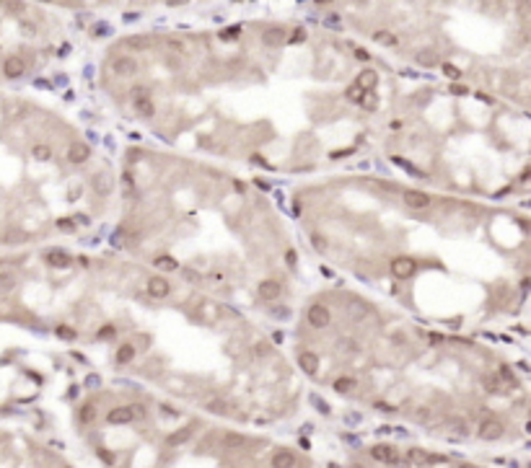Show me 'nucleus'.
Here are the masks:
<instances>
[{
  "label": "nucleus",
  "mask_w": 531,
  "mask_h": 468,
  "mask_svg": "<svg viewBox=\"0 0 531 468\" xmlns=\"http://www.w3.org/2000/svg\"><path fill=\"white\" fill-rule=\"evenodd\" d=\"M355 57H358L360 62H368V60H371V55H368L365 50H360V47H355Z\"/></svg>",
  "instance_id": "a19ab883"
},
{
  "label": "nucleus",
  "mask_w": 531,
  "mask_h": 468,
  "mask_svg": "<svg viewBox=\"0 0 531 468\" xmlns=\"http://www.w3.org/2000/svg\"><path fill=\"white\" fill-rule=\"evenodd\" d=\"M153 266H158L161 272H176L179 269V261L171 259V256H156L153 259Z\"/></svg>",
  "instance_id": "4be33fe9"
},
{
  "label": "nucleus",
  "mask_w": 531,
  "mask_h": 468,
  "mask_svg": "<svg viewBox=\"0 0 531 468\" xmlns=\"http://www.w3.org/2000/svg\"><path fill=\"white\" fill-rule=\"evenodd\" d=\"M31 155H34L36 161L47 163V161L52 158V148H50L47 143H34V148H31Z\"/></svg>",
  "instance_id": "412c9836"
},
{
  "label": "nucleus",
  "mask_w": 531,
  "mask_h": 468,
  "mask_svg": "<svg viewBox=\"0 0 531 468\" xmlns=\"http://www.w3.org/2000/svg\"><path fill=\"white\" fill-rule=\"evenodd\" d=\"M267 349H270L267 344H257V347H254V354H257V357H267V354H270Z\"/></svg>",
  "instance_id": "58836bf2"
},
{
  "label": "nucleus",
  "mask_w": 531,
  "mask_h": 468,
  "mask_svg": "<svg viewBox=\"0 0 531 468\" xmlns=\"http://www.w3.org/2000/svg\"><path fill=\"white\" fill-rule=\"evenodd\" d=\"M205 409H208L210 414H220V416H231V414H236V406L231 404V401H226V398H210L208 404H205Z\"/></svg>",
  "instance_id": "9b49d317"
},
{
  "label": "nucleus",
  "mask_w": 531,
  "mask_h": 468,
  "mask_svg": "<svg viewBox=\"0 0 531 468\" xmlns=\"http://www.w3.org/2000/svg\"><path fill=\"white\" fill-rule=\"evenodd\" d=\"M376 83H379V75H376L373 70H363V73L358 75V85L363 88V91H373Z\"/></svg>",
  "instance_id": "aec40b11"
},
{
  "label": "nucleus",
  "mask_w": 531,
  "mask_h": 468,
  "mask_svg": "<svg viewBox=\"0 0 531 468\" xmlns=\"http://www.w3.org/2000/svg\"><path fill=\"white\" fill-rule=\"evenodd\" d=\"M417 62H420V65H435V57H433L430 52H420V55H417Z\"/></svg>",
  "instance_id": "c9c22d12"
},
{
  "label": "nucleus",
  "mask_w": 531,
  "mask_h": 468,
  "mask_svg": "<svg viewBox=\"0 0 531 468\" xmlns=\"http://www.w3.org/2000/svg\"><path fill=\"white\" fill-rule=\"evenodd\" d=\"M44 259H47L50 266H57V269H68V266L73 264V259L65 254V251H47V256H44Z\"/></svg>",
  "instance_id": "f3484780"
},
{
  "label": "nucleus",
  "mask_w": 531,
  "mask_h": 468,
  "mask_svg": "<svg viewBox=\"0 0 531 468\" xmlns=\"http://www.w3.org/2000/svg\"><path fill=\"white\" fill-rule=\"evenodd\" d=\"M394 163L399 166V168H404V171H410L412 176H423V171H417L415 166H410V161H404V158H394Z\"/></svg>",
  "instance_id": "2f4dec72"
},
{
  "label": "nucleus",
  "mask_w": 531,
  "mask_h": 468,
  "mask_svg": "<svg viewBox=\"0 0 531 468\" xmlns=\"http://www.w3.org/2000/svg\"><path fill=\"white\" fill-rule=\"evenodd\" d=\"M360 104H363V106H368V109L373 111L376 106H379V99H376V93H373V91H365V93H363V99H360Z\"/></svg>",
  "instance_id": "7c9ffc66"
},
{
  "label": "nucleus",
  "mask_w": 531,
  "mask_h": 468,
  "mask_svg": "<svg viewBox=\"0 0 531 468\" xmlns=\"http://www.w3.org/2000/svg\"><path fill=\"white\" fill-rule=\"evenodd\" d=\"M148 295L150 298H156V300H164V298H169L171 295V282L166 279V277H150L148 279Z\"/></svg>",
  "instance_id": "20e7f679"
},
{
  "label": "nucleus",
  "mask_w": 531,
  "mask_h": 468,
  "mask_svg": "<svg viewBox=\"0 0 531 468\" xmlns=\"http://www.w3.org/2000/svg\"><path fill=\"white\" fill-rule=\"evenodd\" d=\"M57 228H60L62 233H75V220H70V217H60V220H57Z\"/></svg>",
  "instance_id": "c756f323"
},
{
  "label": "nucleus",
  "mask_w": 531,
  "mask_h": 468,
  "mask_svg": "<svg viewBox=\"0 0 531 468\" xmlns=\"http://www.w3.org/2000/svg\"><path fill=\"white\" fill-rule=\"evenodd\" d=\"M363 93H365V91H363V88H360L358 83H352V85L347 88V91H345V96H347L350 101H355V104H360V99H363Z\"/></svg>",
  "instance_id": "bb28decb"
},
{
  "label": "nucleus",
  "mask_w": 531,
  "mask_h": 468,
  "mask_svg": "<svg viewBox=\"0 0 531 468\" xmlns=\"http://www.w3.org/2000/svg\"><path fill=\"white\" fill-rule=\"evenodd\" d=\"M272 468H296V453L291 450H277L272 455Z\"/></svg>",
  "instance_id": "2eb2a0df"
},
{
  "label": "nucleus",
  "mask_w": 531,
  "mask_h": 468,
  "mask_svg": "<svg viewBox=\"0 0 531 468\" xmlns=\"http://www.w3.org/2000/svg\"><path fill=\"white\" fill-rule=\"evenodd\" d=\"M373 41L386 44V47H394V44H396V36H394L391 31H376V34H373Z\"/></svg>",
  "instance_id": "a878e982"
},
{
  "label": "nucleus",
  "mask_w": 531,
  "mask_h": 468,
  "mask_svg": "<svg viewBox=\"0 0 531 468\" xmlns=\"http://www.w3.org/2000/svg\"><path fill=\"white\" fill-rule=\"evenodd\" d=\"M451 93H459V96H461V93H469V88H467V85H459V83H454V85H451Z\"/></svg>",
  "instance_id": "ea45409f"
},
{
  "label": "nucleus",
  "mask_w": 531,
  "mask_h": 468,
  "mask_svg": "<svg viewBox=\"0 0 531 468\" xmlns=\"http://www.w3.org/2000/svg\"><path fill=\"white\" fill-rule=\"evenodd\" d=\"M415 269H417V264H415V259H410V256H396V259L391 261V274H394L396 279H410V277L415 274Z\"/></svg>",
  "instance_id": "f03ea898"
},
{
  "label": "nucleus",
  "mask_w": 531,
  "mask_h": 468,
  "mask_svg": "<svg viewBox=\"0 0 531 468\" xmlns=\"http://www.w3.org/2000/svg\"><path fill=\"white\" fill-rule=\"evenodd\" d=\"M257 293H259L262 300L272 303V300H277V298L282 295V287H280V282H275V279H264V282H259Z\"/></svg>",
  "instance_id": "6e6552de"
},
{
  "label": "nucleus",
  "mask_w": 531,
  "mask_h": 468,
  "mask_svg": "<svg viewBox=\"0 0 531 468\" xmlns=\"http://www.w3.org/2000/svg\"><path fill=\"white\" fill-rule=\"evenodd\" d=\"M135 354H138V349L132 347V344H122L117 349V354H114V362L117 365H130L132 360H135Z\"/></svg>",
  "instance_id": "a211bd4d"
},
{
  "label": "nucleus",
  "mask_w": 531,
  "mask_h": 468,
  "mask_svg": "<svg viewBox=\"0 0 531 468\" xmlns=\"http://www.w3.org/2000/svg\"><path fill=\"white\" fill-rule=\"evenodd\" d=\"M192 437V427H184V430H176L166 437V445H171V448H176V445H184L187 440Z\"/></svg>",
  "instance_id": "6ab92c4d"
},
{
  "label": "nucleus",
  "mask_w": 531,
  "mask_h": 468,
  "mask_svg": "<svg viewBox=\"0 0 531 468\" xmlns=\"http://www.w3.org/2000/svg\"><path fill=\"white\" fill-rule=\"evenodd\" d=\"M106 419L112 422V425H130V422L135 419V414H132V406H117V409L109 411Z\"/></svg>",
  "instance_id": "4468645a"
},
{
  "label": "nucleus",
  "mask_w": 531,
  "mask_h": 468,
  "mask_svg": "<svg viewBox=\"0 0 531 468\" xmlns=\"http://www.w3.org/2000/svg\"><path fill=\"white\" fill-rule=\"evenodd\" d=\"M459 468H477V465H469V463H464V465H459Z\"/></svg>",
  "instance_id": "c03bdc74"
},
{
  "label": "nucleus",
  "mask_w": 531,
  "mask_h": 468,
  "mask_svg": "<svg viewBox=\"0 0 531 468\" xmlns=\"http://www.w3.org/2000/svg\"><path fill=\"white\" fill-rule=\"evenodd\" d=\"M404 205L412 207V210H425L430 205V197L425 192H420V189H407L404 192Z\"/></svg>",
  "instance_id": "1a4fd4ad"
},
{
  "label": "nucleus",
  "mask_w": 531,
  "mask_h": 468,
  "mask_svg": "<svg viewBox=\"0 0 531 468\" xmlns=\"http://www.w3.org/2000/svg\"><path fill=\"white\" fill-rule=\"evenodd\" d=\"M503 432H505V427H503V422H498V419H484L479 425V437L482 440H500Z\"/></svg>",
  "instance_id": "39448f33"
},
{
  "label": "nucleus",
  "mask_w": 531,
  "mask_h": 468,
  "mask_svg": "<svg viewBox=\"0 0 531 468\" xmlns=\"http://www.w3.org/2000/svg\"><path fill=\"white\" fill-rule=\"evenodd\" d=\"M298 365L308 372V375H316V370H319V357L314 352H301L298 354Z\"/></svg>",
  "instance_id": "dca6fc26"
},
{
  "label": "nucleus",
  "mask_w": 531,
  "mask_h": 468,
  "mask_svg": "<svg viewBox=\"0 0 531 468\" xmlns=\"http://www.w3.org/2000/svg\"><path fill=\"white\" fill-rule=\"evenodd\" d=\"M94 416H96V406H94V404H86V406L80 409V414H78V419L83 422V425H86V422H91Z\"/></svg>",
  "instance_id": "c85d7f7f"
},
{
  "label": "nucleus",
  "mask_w": 531,
  "mask_h": 468,
  "mask_svg": "<svg viewBox=\"0 0 531 468\" xmlns=\"http://www.w3.org/2000/svg\"><path fill=\"white\" fill-rule=\"evenodd\" d=\"M355 378H350V375H342V378H337L335 381V391L337 393H350V391H355Z\"/></svg>",
  "instance_id": "b1692460"
},
{
  "label": "nucleus",
  "mask_w": 531,
  "mask_h": 468,
  "mask_svg": "<svg viewBox=\"0 0 531 468\" xmlns=\"http://www.w3.org/2000/svg\"><path fill=\"white\" fill-rule=\"evenodd\" d=\"M114 331H117L114 326H104V329L99 331V339H109V337H114Z\"/></svg>",
  "instance_id": "4c0bfd02"
},
{
  "label": "nucleus",
  "mask_w": 531,
  "mask_h": 468,
  "mask_svg": "<svg viewBox=\"0 0 531 468\" xmlns=\"http://www.w3.org/2000/svg\"><path fill=\"white\" fill-rule=\"evenodd\" d=\"M306 318H308V323H311L314 329H324V326H329V308H324V305H311L308 308V313H306Z\"/></svg>",
  "instance_id": "423d86ee"
},
{
  "label": "nucleus",
  "mask_w": 531,
  "mask_h": 468,
  "mask_svg": "<svg viewBox=\"0 0 531 468\" xmlns=\"http://www.w3.org/2000/svg\"><path fill=\"white\" fill-rule=\"evenodd\" d=\"M94 189H99V194H109V189H112V179H109L106 173L94 176Z\"/></svg>",
  "instance_id": "393cba45"
},
{
  "label": "nucleus",
  "mask_w": 531,
  "mask_h": 468,
  "mask_svg": "<svg viewBox=\"0 0 531 468\" xmlns=\"http://www.w3.org/2000/svg\"><path fill=\"white\" fill-rule=\"evenodd\" d=\"M223 445H226V448H241V445H244V437H241V435H233V432H228V435L223 437Z\"/></svg>",
  "instance_id": "cd10ccee"
},
{
  "label": "nucleus",
  "mask_w": 531,
  "mask_h": 468,
  "mask_svg": "<svg viewBox=\"0 0 531 468\" xmlns=\"http://www.w3.org/2000/svg\"><path fill=\"white\" fill-rule=\"evenodd\" d=\"M241 34V26H231V29H226L223 34H220V39L223 41H233V36H238Z\"/></svg>",
  "instance_id": "72a5a7b5"
},
{
  "label": "nucleus",
  "mask_w": 531,
  "mask_h": 468,
  "mask_svg": "<svg viewBox=\"0 0 531 468\" xmlns=\"http://www.w3.org/2000/svg\"><path fill=\"white\" fill-rule=\"evenodd\" d=\"M24 73H26V65H24V60H21V57H8L3 62V75L8 80H16V78H21Z\"/></svg>",
  "instance_id": "9d476101"
},
{
  "label": "nucleus",
  "mask_w": 531,
  "mask_h": 468,
  "mask_svg": "<svg viewBox=\"0 0 531 468\" xmlns=\"http://www.w3.org/2000/svg\"><path fill=\"white\" fill-rule=\"evenodd\" d=\"M288 41H291V44H301V41H306V31H303V29H296V31H293V36L288 39Z\"/></svg>",
  "instance_id": "e433bc0d"
},
{
  "label": "nucleus",
  "mask_w": 531,
  "mask_h": 468,
  "mask_svg": "<svg viewBox=\"0 0 531 468\" xmlns=\"http://www.w3.org/2000/svg\"><path fill=\"white\" fill-rule=\"evenodd\" d=\"M16 274L13 272H0V295H8L13 293V287H16Z\"/></svg>",
  "instance_id": "5701e85b"
},
{
  "label": "nucleus",
  "mask_w": 531,
  "mask_h": 468,
  "mask_svg": "<svg viewBox=\"0 0 531 468\" xmlns=\"http://www.w3.org/2000/svg\"><path fill=\"white\" fill-rule=\"evenodd\" d=\"M99 453H101V458H104L106 463H112V455H109V450H99Z\"/></svg>",
  "instance_id": "37998d69"
},
{
  "label": "nucleus",
  "mask_w": 531,
  "mask_h": 468,
  "mask_svg": "<svg viewBox=\"0 0 531 468\" xmlns=\"http://www.w3.org/2000/svg\"><path fill=\"white\" fill-rule=\"evenodd\" d=\"M88 155H91V150H88V145H86V143H73V145H70V150H68V161H70V163H75V166H80V163H86V161H88Z\"/></svg>",
  "instance_id": "ddd939ff"
},
{
  "label": "nucleus",
  "mask_w": 531,
  "mask_h": 468,
  "mask_svg": "<svg viewBox=\"0 0 531 468\" xmlns=\"http://www.w3.org/2000/svg\"><path fill=\"white\" fill-rule=\"evenodd\" d=\"M371 455H373V460L386 463V465H399V463H402L399 450L391 448V445H373V448H371Z\"/></svg>",
  "instance_id": "f257e3e1"
},
{
  "label": "nucleus",
  "mask_w": 531,
  "mask_h": 468,
  "mask_svg": "<svg viewBox=\"0 0 531 468\" xmlns=\"http://www.w3.org/2000/svg\"><path fill=\"white\" fill-rule=\"evenodd\" d=\"M55 334H57V337H62V339H75V331H70V326H57Z\"/></svg>",
  "instance_id": "473e14b6"
},
{
  "label": "nucleus",
  "mask_w": 531,
  "mask_h": 468,
  "mask_svg": "<svg viewBox=\"0 0 531 468\" xmlns=\"http://www.w3.org/2000/svg\"><path fill=\"white\" fill-rule=\"evenodd\" d=\"M443 73H446L448 78H454V80H459V78H461V70L456 68V65H448V62L443 65Z\"/></svg>",
  "instance_id": "f704fd0d"
},
{
  "label": "nucleus",
  "mask_w": 531,
  "mask_h": 468,
  "mask_svg": "<svg viewBox=\"0 0 531 468\" xmlns=\"http://www.w3.org/2000/svg\"><path fill=\"white\" fill-rule=\"evenodd\" d=\"M285 259H288V264H291V266H296V251H288Z\"/></svg>",
  "instance_id": "79ce46f5"
},
{
  "label": "nucleus",
  "mask_w": 531,
  "mask_h": 468,
  "mask_svg": "<svg viewBox=\"0 0 531 468\" xmlns=\"http://www.w3.org/2000/svg\"><path fill=\"white\" fill-rule=\"evenodd\" d=\"M112 70H114L119 78H132V75L138 73V60H132V57H127V55H119V57L112 60Z\"/></svg>",
  "instance_id": "7ed1b4c3"
},
{
  "label": "nucleus",
  "mask_w": 531,
  "mask_h": 468,
  "mask_svg": "<svg viewBox=\"0 0 531 468\" xmlns=\"http://www.w3.org/2000/svg\"><path fill=\"white\" fill-rule=\"evenodd\" d=\"M282 41H285V31L280 26H267L262 31V44L264 47H280Z\"/></svg>",
  "instance_id": "f8f14e48"
},
{
  "label": "nucleus",
  "mask_w": 531,
  "mask_h": 468,
  "mask_svg": "<svg viewBox=\"0 0 531 468\" xmlns=\"http://www.w3.org/2000/svg\"><path fill=\"white\" fill-rule=\"evenodd\" d=\"M132 106H135L138 117L150 119L153 114H156V104H153V101H150V96H145L143 91H135V101H132Z\"/></svg>",
  "instance_id": "0eeeda50"
}]
</instances>
